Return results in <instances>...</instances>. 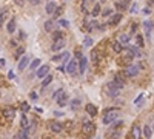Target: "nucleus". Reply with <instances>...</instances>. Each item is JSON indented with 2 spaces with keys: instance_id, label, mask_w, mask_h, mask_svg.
<instances>
[{
  "instance_id": "16",
  "label": "nucleus",
  "mask_w": 154,
  "mask_h": 139,
  "mask_svg": "<svg viewBox=\"0 0 154 139\" xmlns=\"http://www.w3.org/2000/svg\"><path fill=\"white\" fill-rule=\"evenodd\" d=\"M28 63H29V57H28V56L22 57V59H20V62H19V71H23L26 67H28Z\"/></svg>"
},
{
  "instance_id": "55",
  "label": "nucleus",
  "mask_w": 154,
  "mask_h": 139,
  "mask_svg": "<svg viewBox=\"0 0 154 139\" xmlns=\"http://www.w3.org/2000/svg\"><path fill=\"white\" fill-rule=\"evenodd\" d=\"M0 97H2V93H0Z\"/></svg>"
},
{
  "instance_id": "41",
  "label": "nucleus",
  "mask_w": 154,
  "mask_h": 139,
  "mask_svg": "<svg viewBox=\"0 0 154 139\" xmlns=\"http://www.w3.org/2000/svg\"><path fill=\"white\" fill-rule=\"evenodd\" d=\"M137 26H139L137 23H133V25H131V33H130V37H131V34H134L136 31H137Z\"/></svg>"
},
{
  "instance_id": "3",
  "label": "nucleus",
  "mask_w": 154,
  "mask_h": 139,
  "mask_svg": "<svg viewBox=\"0 0 154 139\" xmlns=\"http://www.w3.org/2000/svg\"><path fill=\"white\" fill-rule=\"evenodd\" d=\"M94 133H96V125L93 122H89V120L83 122V125H82V135L85 138H93Z\"/></svg>"
},
{
  "instance_id": "12",
  "label": "nucleus",
  "mask_w": 154,
  "mask_h": 139,
  "mask_svg": "<svg viewBox=\"0 0 154 139\" xmlns=\"http://www.w3.org/2000/svg\"><path fill=\"white\" fill-rule=\"evenodd\" d=\"M113 83H114V85H116L117 88H119V90H122V88L125 87V80L122 79V74H116V76H114V80H113Z\"/></svg>"
},
{
  "instance_id": "56",
  "label": "nucleus",
  "mask_w": 154,
  "mask_h": 139,
  "mask_svg": "<svg viewBox=\"0 0 154 139\" xmlns=\"http://www.w3.org/2000/svg\"><path fill=\"white\" fill-rule=\"evenodd\" d=\"M100 2H105V0H100Z\"/></svg>"
},
{
  "instance_id": "4",
  "label": "nucleus",
  "mask_w": 154,
  "mask_h": 139,
  "mask_svg": "<svg viewBox=\"0 0 154 139\" xmlns=\"http://www.w3.org/2000/svg\"><path fill=\"white\" fill-rule=\"evenodd\" d=\"M133 59H134V54H131L128 51V54H125V56L117 59V65H120V67H128V65L133 62Z\"/></svg>"
},
{
  "instance_id": "27",
  "label": "nucleus",
  "mask_w": 154,
  "mask_h": 139,
  "mask_svg": "<svg viewBox=\"0 0 154 139\" xmlns=\"http://www.w3.org/2000/svg\"><path fill=\"white\" fill-rule=\"evenodd\" d=\"M143 28H145V31H147V34H150L151 30H153V22H150V20L143 22Z\"/></svg>"
},
{
  "instance_id": "51",
  "label": "nucleus",
  "mask_w": 154,
  "mask_h": 139,
  "mask_svg": "<svg viewBox=\"0 0 154 139\" xmlns=\"http://www.w3.org/2000/svg\"><path fill=\"white\" fill-rule=\"evenodd\" d=\"M76 57H77V59H80V57H82V53L77 51V53H76Z\"/></svg>"
},
{
  "instance_id": "9",
  "label": "nucleus",
  "mask_w": 154,
  "mask_h": 139,
  "mask_svg": "<svg viewBox=\"0 0 154 139\" xmlns=\"http://www.w3.org/2000/svg\"><path fill=\"white\" fill-rule=\"evenodd\" d=\"M106 93H108V94H110V96L116 97V96H119V93H120V90L117 88V87L114 85L113 82H110V83H108V85H106Z\"/></svg>"
},
{
  "instance_id": "38",
  "label": "nucleus",
  "mask_w": 154,
  "mask_h": 139,
  "mask_svg": "<svg viewBox=\"0 0 154 139\" xmlns=\"http://www.w3.org/2000/svg\"><path fill=\"white\" fill-rule=\"evenodd\" d=\"M136 40H137V46H143L145 45V42H143V37L139 34L137 37H136Z\"/></svg>"
},
{
  "instance_id": "31",
  "label": "nucleus",
  "mask_w": 154,
  "mask_h": 139,
  "mask_svg": "<svg viewBox=\"0 0 154 139\" xmlns=\"http://www.w3.org/2000/svg\"><path fill=\"white\" fill-rule=\"evenodd\" d=\"M23 53H25V48H23V46H20V48L15 51V54H14V59H17V60H19V57H22V56H23Z\"/></svg>"
},
{
  "instance_id": "42",
  "label": "nucleus",
  "mask_w": 154,
  "mask_h": 139,
  "mask_svg": "<svg viewBox=\"0 0 154 139\" xmlns=\"http://www.w3.org/2000/svg\"><path fill=\"white\" fill-rule=\"evenodd\" d=\"M59 23H60V26H63V28H68V26H69V22H68V20H60Z\"/></svg>"
},
{
  "instance_id": "8",
  "label": "nucleus",
  "mask_w": 154,
  "mask_h": 139,
  "mask_svg": "<svg viewBox=\"0 0 154 139\" xmlns=\"http://www.w3.org/2000/svg\"><path fill=\"white\" fill-rule=\"evenodd\" d=\"M65 45H66V40H65V37H62V39L54 40L51 50H52V51H59V50H62V48H65Z\"/></svg>"
},
{
  "instance_id": "26",
  "label": "nucleus",
  "mask_w": 154,
  "mask_h": 139,
  "mask_svg": "<svg viewBox=\"0 0 154 139\" xmlns=\"http://www.w3.org/2000/svg\"><path fill=\"white\" fill-rule=\"evenodd\" d=\"M6 14H8L6 9H2V11H0V28L3 26V22L6 20Z\"/></svg>"
},
{
  "instance_id": "23",
  "label": "nucleus",
  "mask_w": 154,
  "mask_h": 139,
  "mask_svg": "<svg viewBox=\"0 0 154 139\" xmlns=\"http://www.w3.org/2000/svg\"><path fill=\"white\" fill-rule=\"evenodd\" d=\"M86 57H83V56H82V57H80V63H79V70H80V74H82L85 70H86Z\"/></svg>"
},
{
  "instance_id": "53",
  "label": "nucleus",
  "mask_w": 154,
  "mask_h": 139,
  "mask_svg": "<svg viewBox=\"0 0 154 139\" xmlns=\"http://www.w3.org/2000/svg\"><path fill=\"white\" fill-rule=\"evenodd\" d=\"M151 130H153V132H154V122H153V127H151Z\"/></svg>"
},
{
  "instance_id": "47",
  "label": "nucleus",
  "mask_w": 154,
  "mask_h": 139,
  "mask_svg": "<svg viewBox=\"0 0 154 139\" xmlns=\"http://www.w3.org/2000/svg\"><path fill=\"white\" fill-rule=\"evenodd\" d=\"M8 79H14V73H13V71L8 73Z\"/></svg>"
},
{
  "instance_id": "34",
  "label": "nucleus",
  "mask_w": 154,
  "mask_h": 139,
  "mask_svg": "<svg viewBox=\"0 0 154 139\" xmlns=\"http://www.w3.org/2000/svg\"><path fill=\"white\" fill-rule=\"evenodd\" d=\"M88 3H89V0H83V2H82V11H83L85 14H88V11H89V8H88L89 5H88Z\"/></svg>"
},
{
  "instance_id": "37",
  "label": "nucleus",
  "mask_w": 154,
  "mask_h": 139,
  "mask_svg": "<svg viewBox=\"0 0 154 139\" xmlns=\"http://www.w3.org/2000/svg\"><path fill=\"white\" fill-rule=\"evenodd\" d=\"M65 54H66V53H60V54H56V56H52L51 59H52L54 62H56V60H60V59H63V57H65Z\"/></svg>"
},
{
  "instance_id": "45",
  "label": "nucleus",
  "mask_w": 154,
  "mask_h": 139,
  "mask_svg": "<svg viewBox=\"0 0 154 139\" xmlns=\"http://www.w3.org/2000/svg\"><path fill=\"white\" fill-rule=\"evenodd\" d=\"M14 3L19 5V6H23L25 5V0H14Z\"/></svg>"
},
{
  "instance_id": "7",
  "label": "nucleus",
  "mask_w": 154,
  "mask_h": 139,
  "mask_svg": "<svg viewBox=\"0 0 154 139\" xmlns=\"http://www.w3.org/2000/svg\"><path fill=\"white\" fill-rule=\"evenodd\" d=\"M77 70H79V62H77V59L69 60V62H68V67L65 68V71H66L68 74H74Z\"/></svg>"
},
{
  "instance_id": "33",
  "label": "nucleus",
  "mask_w": 154,
  "mask_h": 139,
  "mask_svg": "<svg viewBox=\"0 0 154 139\" xmlns=\"http://www.w3.org/2000/svg\"><path fill=\"white\" fill-rule=\"evenodd\" d=\"M93 43H94V40H93V37H89V36H86V37H85V40H83V45H85V46H93Z\"/></svg>"
},
{
  "instance_id": "35",
  "label": "nucleus",
  "mask_w": 154,
  "mask_h": 139,
  "mask_svg": "<svg viewBox=\"0 0 154 139\" xmlns=\"http://www.w3.org/2000/svg\"><path fill=\"white\" fill-rule=\"evenodd\" d=\"M91 60H93V63H97V62H99V53H97L96 50L91 53Z\"/></svg>"
},
{
  "instance_id": "20",
  "label": "nucleus",
  "mask_w": 154,
  "mask_h": 139,
  "mask_svg": "<svg viewBox=\"0 0 154 139\" xmlns=\"http://www.w3.org/2000/svg\"><path fill=\"white\" fill-rule=\"evenodd\" d=\"M56 8H57V3H56V2H52V0H49L48 5H46V13H48V14H52Z\"/></svg>"
},
{
  "instance_id": "29",
  "label": "nucleus",
  "mask_w": 154,
  "mask_h": 139,
  "mask_svg": "<svg viewBox=\"0 0 154 139\" xmlns=\"http://www.w3.org/2000/svg\"><path fill=\"white\" fill-rule=\"evenodd\" d=\"M62 13H63V8L57 5V8H56V9H54V13H52V16H54V19H56V17H60V16H62Z\"/></svg>"
},
{
  "instance_id": "48",
  "label": "nucleus",
  "mask_w": 154,
  "mask_h": 139,
  "mask_svg": "<svg viewBox=\"0 0 154 139\" xmlns=\"http://www.w3.org/2000/svg\"><path fill=\"white\" fill-rule=\"evenodd\" d=\"M140 100H142V94H140V96H139L137 99H136V100H134V104H139V102H140Z\"/></svg>"
},
{
  "instance_id": "43",
  "label": "nucleus",
  "mask_w": 154,
  "mask_h": 139,
  "mask_svg": "<svg viewBox=\"0 0 154 139\" xmlns=\"http://www.w3.org/2000/svg\"><path fill=\"white\" fill-rule=\"evenodd\" d=\"M79 104H80V100H79V99H74V100L71 102V107H72V108H76Z\"/></svg>"
},
{
  "instance_id": "39",
  "label": "nucleus",
  "mask_w": 154,
  "mask_h": 139,
  "mask_svg": "<svg viewBox=\"0 0 154 139\" xmlns=\"http://www.w3.org/2000/svg\"><path fill=\"white\" fill-rule=\"evenodd\" d=\"M62 93H63V90H62V88H59L57 91H54V93H52V99H57V97L62 94Z\"/></svg>"
},
{
  "instance_id": "54",
  "label": "nucleus",
  "mask_w": 154,
  "mask_h": 139,
  "mask_svg": "<svg viewBox=\"0 0 154 139\" xmlns=\"http://www.w3.org/2000/svg\"><path fill=\"white\" fill-rule=\"evenodd\" d=\"M45 139H51V138H45Z\"/></svg>"
},
{
  "instance_id": "52",
  "label": "nucleus",
  "mask_w": 154,
  "mask_h": 139,
  "mask_svg": "<svg viewBox=\"0 0 154 139\" xmlns=\"http://www.w3.org/2000/svg\"><path fill=\"white\" fill-rule=\"evenodd\" d=\"M5 63H6V60H5V59H0V67H3Z\"/></svg>"
},
{
  "instance_id": "22",
  "label": "nucleus",
  "mask_w": 154,
  "mask_h": 139,
  "mask_svg": "<svg viewBox=\"0 0 154 139\" xmlns=\"http://www.w3.org/2000/svg\"><path fill=\"white\" fill-rule=\"evenodd\" d=\"M52 79H54V77H52V76H51V74L48 73V74H46V76H45V77H43V80H42V88H45V87H46V85H49V83L52 82Z\"/></svg>"
},
{
  "instance_id": "10",
  "label": "nucleus",
  "mask_w": 154,
  "mask_h": 139,
  "mask_svg": "<svg viewBox=\"0 0 154 139\" xmlns=\"http://www.w3.org/2000/svg\"><path fill=\"white\" fill-rule=\"evenodd\" d=\"M122 13H117V14H111V19L108 20V25H111V26H114V25H117L120 20H122Z\"/></svg>"
},
{
  "instance_id": "25",
  "label": "nucleus",
  "mask_w": 154,
  "mask_h": 139,
  "mask_svg": "<svg viewBox=\"0 0 154 139\" xmlns=\"http://www.w3.org/2000/svg\"><path fill=\"white\" fill-rule=\"evenodd\" d=\"M143 135H145V139H151V135H153V130L150 125H145L143 127Z\"/></svg>"
},
{
  "instance_id": "40",
  "label": "nucleus",
  "mask_w": 154,
  "mask_h": 139,
  "mask_svg": "<svg viewBox=\"0 0 154 139\" xmlns=\"http://www.w3.org/2000/svg\"><path fill=\"white\" fill-rule=\"evenodd\" d=\"M29 108H31V107L26 104V102H22V110H23V113H26V111H28Z\"/></svg>"
},
{
  "instance_id": "15",
  "label": "nucleus",
  "mask_w": 154,
  "mask_h": 139,
  "mask_svg": "<svg viewBox=\"0 0 154 139\" xmlns=\"http://www.w3.org/2000/svg\"><path fill=\"white\" fill-rule=\"evenodd\" d=\"M15 23H17V22H15V17H13L11 20L6 23V31L10 33V34H13V33L15 31Z\"/></svg>"
},
{
  "instance_id": "30",
  "label": "nucleus",
  "mask_w": 154,
  "mask_h": 139,
  "mask_svg": "<svg viewBox=\"0 0 154 139\" xmlns=\"http://www.w3.org/2000/svg\"><path fill=\"white\" fill-rule=\"evenodd\" d=\"M20 127H22V128H26V127H28V117L25 116V113L22 114V119H20Z\"/></svg>"
},
{
  "instance_id": "28",
  "label": "nucleus",
  "mask_w": 154,
  "mask_h": 139,
  "mask_svg": "<svg viewBox=\"0 0 154 139\" xmlns=\"http://www.w3.org/2000/svg\"><path fill=\"white\" fill-rule=\"evenodd\" d=\"M17 139H29V135L28 133H26V130H20V132H19V135H17Z\"/></svg>"
},
{
  "instance_id": "13",
  "label": "nucleus",
  "mask_w": 154,
  "mask_h": 139,
  "mask_svg": "<svg viewBox=\"0 0 154 139\" xmlns=\"http://www.w3.org/2000/svg\"><path fill=\"white\" fill-rule=\"evenodd\" d=\"M56 100H57V105H59V107H65V105L68 104V94H66L65 91H63L62 94L56 99Z\"/></svg>"
},
{
  "instance_id": "14",
  "label": "nucleus",
  "mask_w": 154,
  "mask_h": 139,
  "mask_svg": "<svg viewBox=\"0 0 154 139\" xmlns=\"http://www.w3.org/2000/svg\"><path fill=\"white\" fill-rule=\"evenodd\" d=\"M48 73H49V67H48V65H43V67H40V68L37 70V73H35V74H37L39 79H43Z\"/></svg>"
},
{
  "instance_id": "44",
  "label": "nucleus",
  "mask_w": 154,
  "mask_h": 139,
  "mask_svg": "<svg viewBox=\"0 0 154 139\" xmlns=\"http://www.w3.org/2000/svg\"><path fill=\"white\" fill-rule=\"evenodd\" d=\"M63 34L62 33H54V40H57V39H62Z\"/></svg>"
},
{
  "instance_id": "21",
  "label": "nucleus",
  "mask_w": 154,
  "mask_h": 139,
  "mask_svg": "<svg viewBox=\"0 0 154 139\" xmlns=\"http://www.w3.org/2000/svg\"><path fill=\"white\" fill-rule=\"evenodd\" d=\"M119 42H120L122 45H128V43L131 42V37H130L128 34H120V37H119Z\"/></svg>"
},
{
  "instance_id": "32",
  "label": "nucleus",
  "mask_w": 154,
  "mask_h": 139,
  "mask_svg": "<svg viewBox=\"0 0 154 139\" xmlns=\"http://www.w3.org/2000/svg\"><path fill=\"white\" fill-rule=\"evenodd\" d=\"M39 67H40V59H34V60L31 62V67H29V68H31V70H37Z\"/></svg>"
},
{
  "instance_id": "1",
  "label": "nucleus",
  "mask_w": 154,
  "mask_h": 139,
  "mask_svg": "<svg viewBox=\"0 0 154 139\" xmlns=\"http://www.w3.org/2000/svg\"><path fill=\"white\" fill-rule=\"evenodd\" d=\"M117 113H119V110L117 108H106L105 111H103V124L105 125H108V124H111L113 120L117 117Z\"/></svg>"
},
{
  "instance_id": "24",
  "label": "nucleus",
  "mask_w": 154,
  "mask_h": 139,
  "mask_svg": "<svg viewBox=\"0 0 154 139\" xmlns=\"http://www.w3.org/2000/svg\"><path fill=\"white\" fill-rule=\"evenodd\" d=\"M100 11H102L100 3H96V5H94V8L91 9V16H93V17H97L99 14H100Z\"/></svg>"
},
{
  "instance_id": "2",
  "label": "nucleus",
  "mask_w": 154,
  "mask_h": 139,
  "mask_svg": "<svg viewBox=\"0 0 154 139\" xmlns=\"http://www.w3.org/2000/svg\"><path fill=\"white\" fill-rule=\"evenodd\" d=\"M139 70H140V65H134V63H130L122 73L123 77H136L139 74Z\"/></svg>"
},
{
  "instance_id": "19",
  "label": "nucleus",
  "mask_w": 154,
  "mask_h": 139,
  "mask_svg": "<svg viewBox=\"0 0 154 139\" xmlns=\"http://www.w3.org/2000/svg\"><path fill=\"white\" fill-rule=\"evenodd\" d=\"M113 50H114L116 54H120V53L123 51V45H122L119 40H116V42H113Z\"/></svg>"
},
{
  "instance_id": "18",
  "label": "nucleus",
  "mask_w": 154,
  "mask_h": 139,
  "mask_svg": "<svg viewBox=\"0 0 154 139\" xmlns=\"http://www.w3.org/2000/svg\"><path fill=\"white\" fill-rule=\"evenodd\" d=\"M54 30H56V23H54V20H46V22H45V31L51 33Z\"/></svg>"
},
{
  "instance_id": "6",
  "label": "nucleus",
  "mask_w": 154,
  "mask_h": 139,
  "mask_svg": "<svg viewBox=\"0 0 154 139\" xmlns=\"http://www.w3.org/2000/svg\"><path fill=\"white\" fill-rule=\"evenodd\" d=\"M46 127L51 130L52 133H60L62 130H63V125L60 122H56V120H49V122L46 124Z\"/></svg>"
},
{
  "instance_id": "49",
  "label": "nucleus",
  "mask_w": 154,
  "mask_h": 139,
  "mask_svg": "<svg viewBox=\"0 0 154 139\" xmlns=\"http://www.w3.org/2000/svg\"><path fill=\"white\" fill-rule=\"evenodd\" d=\"M29 97H31V99H37V94H35V93H31Z\"/></svg>"
},
{
  "instance_id": "5",
  "label": "nucleus",
  "mask_w": 154,
  "mask_h": 139,
  "mask_svg": "<svg viewBox=\"0 0 154 139\" xmlns=\"http://www.w3.org/2000/svg\"><path fill=\"white\" fill-rule=\"evenodd\" d=\"M130 138L131 139H140L142 138V128L137 125V124H134L130 130Z\"/></svg>"
},
{
  "instance_id": "17",
  "label": "nucleus",
  "mask_w": 154,
  "mask_h": 139,
  "mask_svg": "<svg viewBox=\"0 0 154 139\" xmlns=\"http://www.w3.org/2000/svg\"><path fill=\"white\" fill-rule=\"evenodd\" d=\"M85 110H86V113H88L89 116H96V114H97V108H96L93 104H86V105H85Z\"/></svg>"
},
{
  "instance_id": "36",
  "label": "nucleus",
  "mask_w": 154,
  "mask_h": 139,
  "mask_svg": "<svg viewBox=\"0 0 154 139\" xmlns=\"http://www.w3.org/2000/svg\"><path fill=\"white\" fill-rule=\"evenodd\" d=\"M100 13H102V16H103V17H110V16L113 14V9L106 8V9H103V11H100Z\"/></svg>"
},
{
  "instance_id": "50",
  "label": "nucleus",
  "mask_w": 154,
  "mask_h": 139,
  "mask_svg": "<svg viewBox=\"0 0 154 139\" xmlns=\"http://www.w3.org/2000/svg\"><path fill=\"white\" fill-rule=\"evenodd\" d=\"M134 11H137V5H133V8H131V13H134Z\"/></svg>"
},
{
  "instance_id": "46",
  "label": "nucleus",
  "mask_w": 154,
  "mask_h": 139,
  "mask_svg": "<svg viewBox=\"0 0 154 139\" xmlns=\"http://www.w3.org/2000/svg\"><path fill=\"white\" fill-rule=\"evenodd\" d=\"M31 2V5H34V6H37L39 3H40V0H29Z\"/></svg>"
},
{
  "instance_id": "11",
  "label": "nucleus",
  "mask_w": 154,
  "mask_h": 139,
  "mask_svg": "<svg viewBox=\"0 0 154 139\" xmlns=\"http://www.w3.org/2000/svg\"><path fill=\"white\" fill-rule=\"evenodd\" d=\"M3 116H5L8 120H13L14 116H15V110H14L13 107H6V108L3 110Z\"/></svg>"
}]
</instances>
